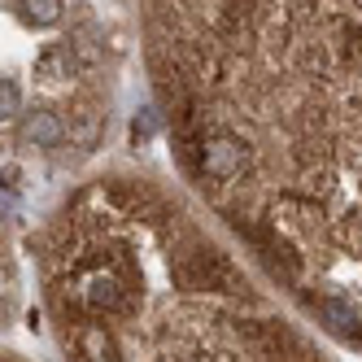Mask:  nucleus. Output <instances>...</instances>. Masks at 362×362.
I'll return each mask as SVG.
<instances>
[{
    "mask_svg": "<svg viewBox=\"0 0 362 362\" xmlns=\"http://www.w3.org/2000/svg\"><path fill=\"white\" fill-rule=\"evenodd\" d=\"M140 35L179 188L362 354V0L144 5Z\"/></svg>",
    "mask_w": 362,
    "mask_h": 362,
    "instance_id": "nucleus-1",
    "label": "nucleus"
},
{
    "mask_svg": "<svg viewBox=\"0 0 362 362\" xmlns=\"http://www.w3.org/2000/svg\"><path fill=\"white\" fill-rule=\"evenodd\" d=\"M31 249L66 362H341L201 205L153 170L83 179Z\"/></svg>",
    "mask_w": 362,
    "mask_h": 362,
    "instance_id": "nucleus-2",
    "label": "nucleus"
},
{
    "mask_svg": "<svg viewBox=\"0 0 362 362\" xmlns=\"http://www.w3.org/2000/svg\"><path fill=\"white\" fill-rule=\"evenodd\" d=\"M0 362H27L22 354H9V349H0Z\"/></svg>",
    "mask_w": 362,
    "mask_h": 362,
    "instance_id": "nucleus-3",
    "label": "nucleus"
}]
</instances>
